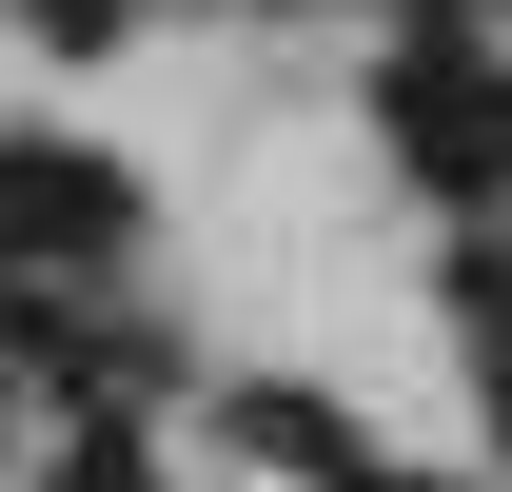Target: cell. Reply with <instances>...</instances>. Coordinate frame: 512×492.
Segmentation results:
<instances>
[{"mask_svg": "<svg viewBox=\"0 0 512 492\" xmlns=\"http://www.w3.org/2000/svg\"><path fill=\"white\" fill-rule=\"evenodd\" d=\"M375 119H394V158H414L453 217H512V60L473 40V20H414V40H394Z\"/></svg>", "mask_w": 512, "mask_h": 492, "instance_id": "obj_1", "label": "cell"}, {"mask_svg": "<svg viewBox=\"0 0 512 492\" xmlns=\"http://www.w3.org/2000/svg\"><path fill=\"white\" fill-rule=\"evenodd\" d=\"M138 197L99 178V158H60V138H0V256H119Z\"/></svg>", "mask_w": 512, "mask_h": 492, "instance_id": "obj_2", "label": "cell"}, {"mask_svg": "<svg viewBox=\"0 0 512 492\" xmlns=\"http://www.w3.org/2000/svg\"><path fill=\"white\" fill-rule=\"evenodd\" d=\"M237 453L256 473H316V492H375V433L335 414V394H237Z\"/></svg>", "mask_w": 512, "mask_h": 492, "instance_id": "obj_3", "label": "cell"}, {"mask_svg": "<svg viewBox=\"0 0 512 492\" xmlns=\"http://www.w3.org/2000/svg\"><path fill=\"white\" fill-rule=\"evenodd\" d=\"M60 492H158V473H138V433H79V453H60Z\"/></svg>", "mask_w": 512, "mask_h": 492, "instance_id": "obj_4", "label": "cell"}, {"mask_svg": "<svg viewBox=\"0 0 512 492\" xmlns=\"http://www.w3.org/2000/svg\"><path fill=\"white\" fill-rule=\"evenodd\" d=\"M375 492H394V473H375Z\"/></svg>", "mask_w": 512, "mask_h": 492, "instance_id": "obj_5", "label": "cell"}]
</instances>
